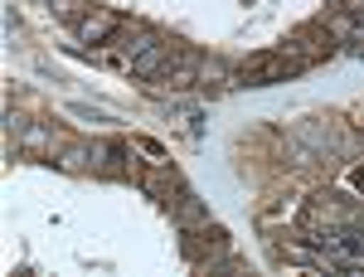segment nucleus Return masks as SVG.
<instances>
[{
  "instance_id": "obj_1",
  "label": "nucleus",
  "mask_w": 364,
  "mask_h": 277,
  "mask_svg": "<svg viewBox=\"0 0 364 277\" xmlns=\"http://www.w3.org/2000/svg\"><path fill=\"white\" fill-rule=\"evenodd\" d=\"M301 68H311L306 54L287 39V44H277V49L248 54L243 68H233V88H267V83H282V78H296Z\"/></svg>"
},
{
  "instance_id": "obj_2",
  "label": "nucleus",
  "mask_w": 364,
  "mask_h": 277,
  "mask_svg": "<svg viewBox=\"0 0 364 277\" xmlns=\"http://www.w3.org/2000/svg\"><path fill=\"white\" fill-rule=\"evenodd\" d=\"M92 175H102V180H141L146 170L136 166V156H132V141H92Z\"/></svg>"
},
{
  "instance_id": "obj_3",
  "label": "nucleus",
  "mask_w": 364,
  "mask_h": 277,
  "mask_svg": "<svg viewBox=\"0 0 364 277\" xmlns=\"http://www.w3.org/2000/svg\"><path fill=\"white\" fill-rule=\"evenodd\" d=\"M355 219L360 214L345 209L340 194H331V190L311 194L306 204H301V234H331V229H345V224H355Z\"/></svg>"
},
{
  "instance_id": "obj_4",
  "label": "nucleus",
  "mask_w": 364,
  "mask_h": 277,
  "mask_svg": "<svg viewBox=\"0 0 364 277\" xmlns=\"http://www.w3.org/2000/svg\"><path fill=\"white\" fill-rule=\"evenodd\" d=\"M199 68H204V54H190V49H175V58H170V68L161 73V83H156V93H190V88L199 83Z\"/></svg>"
},
{
  "instance_id": "obj_5",
  "label": "nucleus",
  "mask_w": 364,
  "mask_h": 277,
  "mask_svg": "<svg viewBox=\"0 0 364 277\" xmlns=\"http://www.w3.org/2000/svg\"><path fill=\"white\" fill-rule=\"evenodd\" d=\"M170 58H175V44L156 34V39H151L136 58H127V73H132V78H141V83H151V78H161V73L170 68Z\"/></svg>"
},
{
  "instance_id": "obj_6",
  "label": "nucleus",
  "mask_w": 364,
  "mask_h": 277,
  "mask_svg": "<svg viewBox=\"0 0 364 277\" xmlns=\"http://www.w3.org/2000/svg\"><path fill=\"white\" fill-rule=\"evenodd\" d=\"M122 25H127V20H122L117 10H107V5H92L83 20L73 25V39H78V44H107V39H112Z\"/></svg>"
},
{
  "instance_id": "obj_7",
  "label": "nucleus",
  "mask_w": 364,
  "mask_h": 277,
  "mask_svg": "<svg viewBox=\"0 0 364 277\" xmlns=\"http://www.w3.org/2000/svg\"><path fill=\"white\" fill-rule=\"evenodd\" d=\"M170 219H175V229H180V234H204V229L214 224V219H209V204H204L190 185H185V190H180V199L170 204Z\"/></svg>"
},
{
  "instance_id": "obj_8",
  "label": "nucleus",
  "mask_w": 364,
  "mask_h": 277,
  "mask_svg": "<svg viewBox=\"0 0 364 277\" xmlns=\"http://www.w3.org/2000/svg\"><path fill=\"white\" fill-rule=\"evenodd\" d=\"M291 44L306 54V63H321V58H336V39H331V29H326V20L321 25H301L296 34H291Z\"/></svg>"
},
{
  "instance_id": "obj_9",
  "label": "nucleus",
  "mask_w": 364,
  "mask_h": 277,
  "mask_svg": "<svg viewBox=\"0 0 364 277\" xmlns=\"http://www.w3.org/2000/svg\"><path fill=\"white\" fill-rule=\"evenodd\" d=\"M20 141H25V151H54V127H44V122H29L25 132H20Z\"/></svg>"
},
{
  "instance_id": "obj_10",
  "label": "nucleus",
  "mask_w": 364,
  "mask_h": 277,
  "mask_svg": "<svg viewBox=\"0 0 364 277\" xmlns=\"http://www.w3.org/2000/svg\"><path fill=\"white\" fill-rule=\"evenodd\" d=\"M132 146H136V151L146 156V161H151V166H170V161H166V146H161V141H151V137H132Z\"/></svg>"
},
{
  "instance_id": "obj_11",
  "label": "nucleus",
  "mask_w": 364,
  "mask_h": 277,
  "mask_svg": "<svg viewBox=\"0 0 364 277\" xmlns=\"http://www.w3.org/2000/svg\"><path fill=\"white\" fill-rule=\"evenodd\" d=\"M25 127H29V122L20 117V112H15V108H5V132H25Z\"/></svg>"
},
{
  "instance_id": "obj_12",
  "label": "nucleus",
  "mask_w": 364,
  "mask_h": 277,
  "mask_svg": "<svg viewBox=\"0 0 364 277\" xmlns=\"http://www.w3.org/2000/svg\"><path fill=\"white\" fill-rule=\"evenodd\" d=\"M350 190H355V194H364V166H355V170H350Z\"/></svg>"
}]
</instances>
